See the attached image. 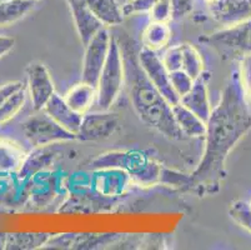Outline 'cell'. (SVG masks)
Here are the masks:
<instances>
[{"label": "cell", "mask_w": 251, "mask_h": 250, "mask_svg": "<svg viewBox=\"0 0 251 250\" xmlns=\"http://www.w3.org/2000/svg\"><path fill=\"white\" fill-rule=\"evenodd\" d=\"M22 130L25 139L34 148L50 146L52 144L76 139V135L64 129L54 119L50 118L44 110H39L36 114L25 119L22 123Z\"/></svg>", "instance_id": "obj_5"}, {"label": "cell", "mask_w": 251, "mask_h": 250, "mask_svg": "<svg viewBox=\"0 0 251 250\" xmlns=\"http://www.w3.org/2000/svg\"><path fill=\"white\" fill-rule=\"evenodd\" d=\"M67 3L70 8L77 35L80 38L81 44L85 47L104 25L90 10L86 0H67Z\"/></svg>", "instance_id": "obj_11"}, {"label": "cell", "mask_w": 251, "mask_h": 250, "mask_svg": "<svg viewBox=\"0 0 251 250\" xmlns=\"http://www.w3.org/2000/svg\"><path fill=\"white\" fill-rule=\"evenodd\" d=\"M28 96L26 83L20 89H18L13 95L0 107V128L11 121L24 108Z\"/></svg>", "instance_id": "obj_20"}, {"label": "cell", "mask_w": 251, "mask_h": 250, "mask_svg": "<svg viewBox=\"0 0 251 250\" xmlns=\"http://www.w3.org/2000/svg\"><path fill=\"white\" fill-rule=\"evenodd\" d=\"M35 1H36V0H35Z\"/></svg>", "instance_id": "obj_35"}, {"label": "cell", "mask_w": 251, "mask_h": 250, "mask_svg": "<svg viewBox=\"0 0 251 250\" xmlns=\"http://www.w3.org/2000/svg\"><path fill=\"white\" fill-rule=\"evenodd\" d=\"M125 82V64L123 52L116 38H111L108 58L98 82L97 103L100 110H109L116 102Z\"/></svg>", "instance_id": "obj_3"}, {"label": "cell", "mask_w": 251, "mask_h": 250, "mask_svg": "<svg viewBox=\"0 0 251 250\" xmlns=\"http://www.w3.org/2000/svg\"><path fill=\"white\" fill-rule=\"evenodd\" d=\"M200 40L215 49L224 60L243 58L244 55L251 54V19L223 28Z\"/></svg>", "instance_id": "obj_4"}, {"label": "cell", "mask_w": 251, "mask_h": 250, "mask_svg": "<svg viewBox=\"0 0 251 250\" xmlns=\"http://www.w3.org/2000/svg\"><path fill=\"white\" fill-rule=\"evenodd\" d=\"M205 3H206V5H210V4H213L214 1H216V0H204Z\"/></svg>", "instance_id": "obj_32"}, {"label": "cell", "mask_w": 251, "mask_h": 250, "mask_svg": "<svg viewBox=\"0 0 251 250\" xmlns=\"http://www.w3.org/2000/svg\"><path fill=\"white\" fill-rule=\"evenodd\" d=\"M239 85L246 103L251 108V54L244 55L239 59Z\"/></svg>", "instance_id": "obj_23"}, {"label": "cell", "mask_w": 251, "mask_h": 250, "mask_svg": "<svg viewBox=\"0 0 251 250\" xmlns=\"http://www.w3.org/2000/svg\"><path fill=\"white\" fill-rule=\"evenodd\" d=\"M230 215L234 218L237 223L248 229L251 233V209L248 203L244 201H235L231 206H230Z\"/></svg>", "instance_id": "obj_25"}, {"label": "cell", "mask_w": 251, "mask_h": 250, "mask_svg": "<svg viewBox=\"0 0 251 250\" xmlns=\"http://www.w3.org/2000/svg\"><path fill=\"white\" fill-rule=\"evenodd\" d=\"M15 39L13 36H6L0 34V59L14 49Z\"/></svg>", "instance_id": "obj_31"}, {"label": "cell", "mask_w": 251, "mask_h": 250, "mask_svg": "<svg viewBox=\"0 0 251 250\" xmlns=\"http://www.w3.org/2000/svg\"><path fill=\"white\" fill-rule=\"evenodd\" d=\"M180 103L206 123L207 119L210 118L213 107L210 102L207 78L205 77V73H202L198 79H195L190 90L182 98H180Z\"/></svg>", "instance_id": "obj_12"}, {"label": "cell", "mask_w": 251, "mask_h": 250, "mask_svg": "<svg viewBox=\"0 0 251 250\" xmlns=\"http://www.w3.org/2000/svg\"><path fill=\"white\" fill-rule=\"evenodd\" d=\"M159 0H130L129 3L123 6L124 15H134L139 13H149L150 9L157 3Z\"/></svg>", "instance_id": "obj_28"}, {"label": "cell", "mask_w": 251, "mask_h": 250, "mask_svg": "<svg viewBox=\"0 0 251 250\" xmlns=\"http://www.w3.org/2000/svg\"><path fill=\"white\" fill-rule=\"evenodd\" d=\"M26 88L35 111L43 110L54 94L55 86L47 66L40 61H31L26 69Z\"/></svg>", "instance_id": "obj_9"}, {"label": "cell", "mask_w": 251, "mask_h": 250, "mask_svg": "<svg viewBox=\"0 0 251 250\" xmlns=\"http://www.w3.org/2000/svg\"><path fill=\"white\" fill-rule=\"evenodd\" d=\"M248 204H249V206H250V209H251V200H250V201H249V203H248Z\"/></svg>", "instance_id": "obj_34"}, {"label": "cell", "mask_w": 251, "mask_h": 250, "mask_svg": "<svg viewBox=\"0 0 251 250\" xmlns=\"http://www.w3.org/2000/svg\"><path fill=\"white\" fill-rule=\"evenodd\" d=\"M150 22L168 23L171 20V4L170 0H159L148 13Z\"/></svg>", "instance_id": "obj_27"}, {"label": "cell", "mask_w": 251, "mask_h": 250, "mask_svg": "<svg viewBox=\"0 0 251 250\" xmlns=\"http://www.w3.org/2000/svg\"><path fill=\"white\" fill-rule=\"evenodd\" d=\"M35 3V0H9L0 4V27H8L22 20Z\"/></svg>", "instance_id": "obj_19"}, {"label": "cell", "mask_w": 251, "mask_h": 250, "mask_svg": "<svg viewBox=\"0 0 251 250\" xmlns=\"http://www.w3.org/2000/svg\"><path fill=\"white\" fill-rule=\"evenodd\" d=\"M25 84L23 80H11V82H6L4 84H0V107L10 98L18 89L22 88Z\"/></svg>", "instance_id": "obj_30"}, {"label": "cell", "mask_w": 251, "mask_h": 250, "mask_svg": "<svg viewBox=\"0 0 251 250\" xmlns=\"http://www.w3.org/2000/svg\"><path fill=\"white\" fill-rule=\"evenodd\" d=\"M113 36L109 33L108 28L102 27L88 44L85 45V53L83 59L81 80L91 85L97 86L104 64L108 58L110 43Z\"/></svg>", "instance_id": "obj_6"}, {"label": "cell", "mask_w": 251, "mask_h": 250, "mask_svg": "<svg viewBox=\"0 0 251 250\" xmlns=\"http://www.w3.org/2000/svg\"><path fill=\"white\" fill-rule=\"evenodd\" d=\"M6 1H9V0H0V4H3V3H6Z\"/></svg>", "instance_id": "obj_33"}, {"label": "cell", "mask_w": 251, "mask_h": 250, "mask_svg": "<svg viewBox=\"0 0 251 250\" xmlns=\"http://www.w3.org/2000/svg\"><path fill=\"white\" fill-rule=\"evenodd\" d=\"M49 238V234H6L5 249H35L47 244Z\"/></svg>", "instance_id": "obj_21"}, {"label": "cell", "mask_w": 251, "mask_h": 250, "mask_svg": "<svg viewBox=\"0 0 251 250\" xmlns=\"http://www.w3.org/2000/svg\"><path fill=\"white\" fill-rule=\"evenodd\" d=\"M250 130V107L234 78L224 88L220 102L213 108L207 119L204 155L188 178L189 184L207 190L219 187L230 153Z\"/></svg>", "instance_id": "obj_1"}, {"label": "cell", "mask_w": 251, "mask_h": 250, "mask_svg": "<svg viewBox=\"0 0 251 250\" xmlns=\"http://www.w3.org/2000/svg\"><path fill=\"white\" fill-rule=\"evenodd\" d=\"M25 158L24 149L17 141L0 138V174L19 171Z\"/></svg>", "instance_id": "obj_16"}, {"label": "cell", "mask_w": 251, "mask_h": 250, "mask_svg": "<svg viewBox=\"0 0 251 250\" xmlns=\"http://www.w3.org/2000/svg\"><path fill=\"white\" fill-rule=\"evenodd\" d=\"M173 114L177 127L185 138H204L206 134V123L193 113L190 109L177 103L173 105Z\"/></svg>", "instance_id": "obj_14"}, {"label": "cell", "mask_w": 251, "mask_h": 250, "mask_svg": "<svg viewBox=\"0 0 251 250\" xmlns=\"http://www.w3.org/2000/svg\"><path fill=\"white\" fill-rule=\"evenodd\" d=\"M120 116L109 110H99L83 115L76 139L81 141H102L120 129Z\"/></svg>", "instance_id": "obj_7"}, {"label": "cell", "mask_w": 251, "mask_h": 250, "mask_svg": "<svg viewBox=\"0 0 251 250\" xmlns=\"http://www.w3.org/2000/svg\"><path fill=\"white\" fill-rule=\"evenodd\" d=\"M118 41L124 58L130 103L140 120L171 140L184 139V134L175 121L173 107L141 68L134 41L126 35Z\"/></svg>", "instance_id": "obj_2"}, {"label": "cell", "mask_w": 251, "mask_h": 250, "mask_svg": "<svg viewBox=\"0 0 251 250\" xmlns=\"http://www.w3.org/2000/svg\"><path fill=\"white\" fill-rule=\"evenodd\" d=\"M138 58L141 68L148 75L150 82L156 86L157 90L163 94L169 104L171 107L177 104L180 102V98L171 85L170 72L164 65L163 59H161L160 55H157V52L143 47L138 52Z\"/></svg>", "instance_id": "obj_8"}, {"label": "cell", "mask_w": 251, "mask_h": 250, "mask_svg": "<svg viewBox=\"0 0 251 250\" xmlns=\"http://www.w3.org/2000/svg\"><path fill=\"white\" fill-rule=\"evenodd\" d=\"M180 45H181L182 53L181 70L188 73L194 80L198 79L204 73V61H202L199 50L189 43H184Z\"/></svg>", "instance_id": "obj_22"}, {"label": "cell", "mask_w": 251, "mask_h": 250, "mask_svg": "<svg viewBox=\"0 0 251 250\" xmlns=\"http://www.w3.org/2000/svg\"><path fill=\"white\" fill-rule=\"evenodd\" d=\"M43 110L68 132L75 135L79 132L81 120H83V114L75 111L68 104L67 100L64 99V96L55 93L50 98V100L47 103Z\"/></svg>", "instance_id": "obj_13"}, {"label": "cell", "mask_w": 251, "mask_h": 250, "mask_svg": "<svg viewBox=\"0 0 251 250\" xmlns=\"http://www.w3.org/2000/svg\"><path fill=\"white\" fill-rule=\"evenodd\" d=\"M171 38V29L168 23L150 22L143 31L141 41L143 47L147 49L159 52L166 48Z\"/></svg>", "instance_id": "obj_18"}, {"label": "cell", "mask_w": 251, "mask_h": 250, "mask_svg": "<svg viewBox=\"0 0 251 250\" xmlns=\"http://www.w3.org/2000/svg\"><path fill=\"white\" fill-rule=\"evenodd\" d=\"M64 99L67 100L68 104L80 114H86L93 107L95 100L98 99L97 86L83 82L75 84L74 86L67 91L64 95Z\"/></svg>", "instance_id": "obj_15"}, {"label": "cell", "mask_w": 251, "mask_h": 250, "mask_svg": "<svg viewBox=\"0 0 251 250\" xmlns=\"http://www.w3.org/2000/svg\"><path fill=\"white\" fill-rule=\"evenodd\" d=\"M171 4V19H184L193 11V0H170Z\"/></svg>", "instance_id": "obj_29"}, {"label": "cell", "mask_w": 251, "mask_h": 250, "mask_svg": "<svg viewBox=\"0 0 251 250\" xmlns=\"http://www.w3.org/2000/svg\"><path fill=\"white\" fill-rule=\"evenodd\" d=\"M207 6L211 18L223 28L251 19V0H216Z\"/></svg>", "instance_id": "obj_10"}, {"label": "cell", "mask_w": 251, "mask_h": 250, "mask_svg": "<svg viewBox=\"0 0 251 250\" xmlns=\"http://www.w3.org/2000/svg\"><path fill=\"white\" fill-rule=\"evenodd\" d=\"M170 80L171 85L174 88L175 93L177 94L179 98H182L185 94L188 93L193 86L195 80L184 70H175V72H170Z\"/></svg>", "instance_id": "obj_24"}, {"label": "cell", "mask_w": 251, "mask_h": 250, "mask_svg": "<svg viewBox=\"0 0 251 250\" xmlns=\"http://www.w3.org/2000/svg\"><path fill=\"white\" fill-rule=\"evenodd\" d=\"M86 3L104 27L122 24L125 15L116 0H86Z\"/></svg>", "instance_id": "obj_17"}, {"label": "cell", "mask_w": 251, "mask_h": 250, "mask_svg": "<svg viewBox=\"0 0 251 250\" xmlns=\"http://www.w3.org/2000/svg\"><path fill=\"white\" fill-rule=\"evenodd\" d=\"M164 65L166 66L169 72H175V70H181L182 66V53L181 45L177 44L174 47H170L165 50L164 55L161 56Z\"/></svg>", "instance_id": "obj_26"}]
</instances>
